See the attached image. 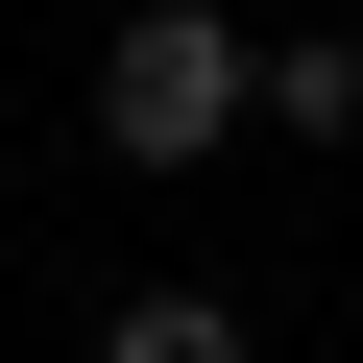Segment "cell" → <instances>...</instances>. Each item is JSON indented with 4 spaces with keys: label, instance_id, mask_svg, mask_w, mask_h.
Wrapping results in <instances>:
<instances>
[{
    "label": "cell",
    "instance_id": "obj_1",
    "mask_svg": "<svg viewBox=\"0 0 363 363\" xmlns=\"http://www.w3.org/2000/svg\"><path fill=\"white\" fill-rule=\"evenodd\" d=\"M267 121V49L218 25V0H121V49H97V145L121 169H218Z\"/></svg>",
    "mask_w": 363,
    "mask_h": 363
},
{
    "label": "cell",
    "instance_id": "obj_2",
    "mask_svg": "<svg viewBox=\"0 0 363 363\" xmlns=\"http://www.w3.org/2000/svg\"><path fill=\"white\" fill-rule=\"evenodd\" d=\"M267 121H291V145H363V25H291V49H267Z\"/></svg>",
    "mask_w": 363,
    "mask_h": 363
},
{
    "label": "cell",
    "instance_id": "obj_3",
    "mask_svg": "<svg viewBox=\"0 0 363 363\" xmlns=\"http://www.w3.org/2000/svg\"><path fill=\"white\" fill-rule=\"evenodd\" d=\"M97 363H242V291H121Z\"/></svg>",
    "mask_w": 363,
    "mask_h": 363
}]
</instances>
